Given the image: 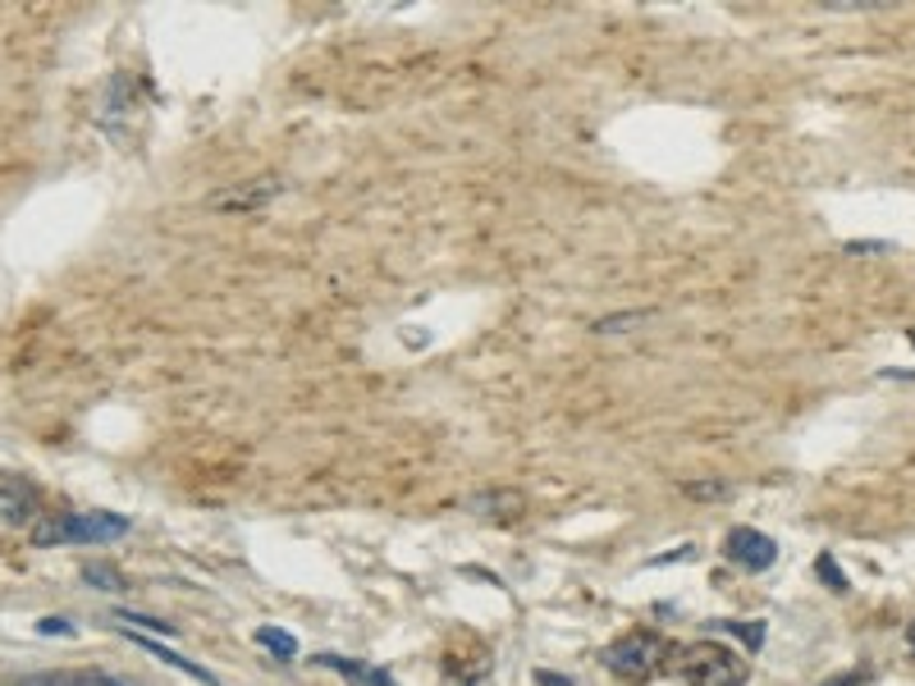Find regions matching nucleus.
I'll use <instances>...</instances> for the list:
<instances>
[{
	"mask_svg": "<svg viewBox=\"0 0 915 686\" xmlns=\"http://www.w3.org/2000/svg\"><path fill=\"white\" fill-rule=\"evenodd\" d=\"M128 518L106 508L92 512H60V518H42L32 527V544H115L128 536Z\"/></svg>",
	"mask_w": 915,
	"mask_h": 686,
	"instance_id": "obj_1",
	"label": "nucleus"
},
{
	"mask_svg": "<svg viewBox=\"0 0 915 686\" xmlns=\"http://www.w3.org/2000/svg\"><path fill=\"white\" fill-rule=\"evenodd\" d=\"M677 659H683L677 668H683V677L692 686H747V677H751V664L719 641H696Z\"/></svg>",
	"mask_w": 915,
	"mask_h": 686,
	"instance_id": "obj_2",
	"label": "nucleus"
},
{
	"mask_svg": "<svg viewBox=\"0 0 915 686\" xmlns=\"http://www.w3.org/2000/svg\"><path fill=\"white\" fill-rule=\"evenodd\" d=\"M600 659H604L609 673H618L627 682H646L664 664V641L655 632H627V636H618L614 645H609Z\"/></svg>",
	"mask_w": 915,
	"mask_h": 686,
	"instance_id": "obj_3",
	"label": "nucleus"
},
{
	"mask_svg": "<svg viewBox=\"0 0 915 686\" xmlns=\"http://www.w3.org/2000/svg\"><path fill=\"white\" fill-rule=\"evenodd\" d=\"M724 559L732 568H741V572H765L778 559V544L765 531H756V527H732L724 536Z\"/></svg>",
	"mask_w": 915,
	"mask_h": 686,
	"instance_id": "obj_4",
	"label": "nucleus"
},
{
	"mask_svg": "<svg viewBox=\"0 0 915 686\" xmlns=\"http://www.w3.org/2000/svg\"><path fill=\"white\" fill-rule=\"evenodd\" d=\"M280 193H284V179L266 175V179L239 184V188H229V193H216L207 206H211V211H239V216H248V211H261L266 201H275Z\"/></svg>",
	"mask_w": 915,
	"mask_h": 686,
	"instance_id": "obj_5",
	"label": "nucleus"
},
{
	"mask_svg": "<svg viewBox=\"0 0 915 686\" xmlns=\"http://www.w3.org/2000/svg\"><path fill=\"white\" fill-rule=\"evenodd\" d=\"M467 508L477 512V518H495V522H513V518H522V508H527V499H522V490H486V495H471L467 499Z\"/></svg>",
	"mask_w": 915,
	"mask_h": 686,
	"instance_id": "obj_6",
	"label": "nucleus"
},
{
	"mask_svg": "<svg viewBox=\"0 0 915 686\" xmlns=\"http://www.w3.org/2000/svg\"><path fill=\"white\" fill-rule=\"evenodd\" d=\"M312 664L344 673V677H349V682H357V686H394V677H389L385 668H371V664H362V659H344V655H316Z\"/></svg>",
	"mask_w": 915,
	"mask_h": 686,
	"instance_id": "obj_7",
	"label": "nucleus"
},
{
	"mask_svg": "<svg viewBox=\"0 0 915 686\" xmlns=\"http://www.w3.org/2000/svg\"><path fill=\"white\" fill-rule=\"evenodd\" d=\"M138 645L147 649V655H156V659H165L169 668H179V673H188L193 682H201V686H220V677H216L211 668H201V664H193V659H184V655H175V649H165L160 641H143V636H138Z\"/></svg>",
	"mask_w": 915,
	"mask_h": 686,
	"instance_id": "obj_8",
	"label": "nucleus"
},
{
	"mask_svg": "<svg viewBox=\"0 0 915 686\" xmlns=\"http://www.w3.org/2000/svg\"><path fill=\"white\" fill-rule=\"evenodd\" d=\"M79 576L87 581L92 591H106V595H124V591H128L124 572H119V568H111V563H83V568H79Z\"/></svg>",
	"mask_w": 915,
	"mask_h": 686,
	"instance_id": "obj_9",
	"label": "nucleus"
},
{
	"mask_svg": "<svg viewBox=\"0 0 915 686\" xmlns=\"http://www.w3.org/2000/svg\"><path fill=\"white\" fill-rule=\"evenodd\" d=\"M257 645L270 649V655H280V659L298 655V636H289L284 627H257Z\"/></svg>",
	"mask_w": 915,
	"mask_h": 686,
	"instance_id": "obj_10",
	"label": "nucleus"
},
{
	"mask_svg": "<svg viewBox=\"0 0 915 686\" xmlns=\"http://www.w3.org/2000/svg\"><path fill=\"white\" fill-rule=\"evenodd\" d=\"M14 686H92V677H83V673H28Z\"/></svg>",
	"mask_w": 915,
	"mask_h": 686,
	"instance_id": "obj_11",
	"label": "nucleus"
},
{
	"mask_svg": "<svg viewBox=\"0 0 915 686\" xmlns=\"http://www.w3.org/2000/svg\"><path fill=\"white\" fill-rule=\"evenodd\" d=\"M115 617L124 627H143V632H152V636H175L179 627H169V623H160V617H147V613H128V609H115Z\"/></svg>",
	"mask_w": 915,
	"mask_h": 686,
	"instance_id": "obj_12",
	"label": "nucleus"
},
{
	"mask_svg": "<svg viewBox=\"0 0 915 686\" xmlns=\"http://www.w3.org/2000/svg\"><path fill=\"white\" fill-rule=\"evenodd\" d=\"M709 627H724V632H732L741 645H751V655L765 645V623H709Z\"/></svg>",
	"mask_w": 915,
	"mask_h": 686,
	"instance_id": "obj_13",
	"label": "nucleus"
},
{
	"mask_svg": "<svg viewBox=\"0 0 915 686\" xmlns=\"http://www.w3.org/2000/svg\"><path fill=\"white\" fill-rule=\"evenodd\" d=\"M641 321H651V312H623V316H604V321H595L591 330H595V334H623V330H636Z\"/></svg>",
	"mask_w": 915,
	"mask_h": 686,
	"instance_id": "obj_14",
	"label": "nucleus"
},
{
	"mask_svg": "<svg viewBox=\"0 0 915 686\" xmlns=\"http://www.w3.org/2000/svg\"><path fill=\"white\" fill-rule=\"evenodd\" d=\"M732 490L724 480H700V486H687V499H700V503H715V499H728Z\"/></svg>",
	"mask_w": 915,
	"mask_h": 686,
	"instance_id": "obj_15",
	"label": "nucleus"
},
{
	"mask_svg": "<svg viewBox=\"0 0 915 686\" xmlns=\"http://www.w3.org/2000/svg\"><path fill=\"white\" fill-rule=\"evenodd\" d=\"M815 572L829 581L833 591H846V576H842V568H838V559H833V554H820V559H815Z\"/></svg>",
	"mask_w": 915,
	"mask_h": 686,
	"instance_id": "obj_16",
	"label": "nucleus"
},
{
	"mask_svg": "<svg viewBox=\"0 0 915 686\" xmlns=\"http://www.w3.org/2000/svg\"><path fill=\"white\" fill-rule=\"evenodd\" d=\"M38 632H42V636H79V627L70 623V617H42Z\"/></svg>",
	"mask_w": 915,
	"mask_h": 686,
	"instance_id": "obj_17",
	"label": "nucleus"
},
{
	"mask_svg": "<svg viewBox=\"0 0 915 686\" xmlns=\"http://www.w3.org/2000/svg\"><path fill=\"white\" fill-rule=\"evenodd\" d=\"M865 677L861 673H842V677H833V682H824V686H861Z\"/></svg>",
	"mask_w": 915,
	"mask_h": 686,
	"instance_id": "obj_18",
	"label": "nucleus"
},
{
	"mask_svg": "<svg viewBox=\"0 0 915 686\" xmlns=\"http://www.w3.org/2000/svg\"><path fill=\"white\" fill-rule=\"evenodd\" d=\"M846 252H888V243H846Z\"/></svg>",
	"mask_w": 915,
	"mask_h": 686,
	"instance_id": "obj_19",
	"label": "nucleus"
},
{
	"mask_svg": "<svg viewBox=\"0 0 915 686\" xmlns=\"http://www.w3.org/2000/svg\"><path fill=\"white\" fill-rule=\"evenodd\" d=\"M540 682H545V686H572V682H568V677H559V673H540Z\"/></svg>",
	"mask_w": 915,
	"mask_h": 686,
	"instance_id": "obj_20",
	"label": "nucleus"
}]
</instances>
